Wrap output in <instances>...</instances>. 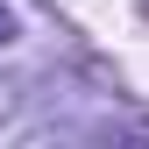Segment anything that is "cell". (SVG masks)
I'll list each match as a JSON object with an SVG mask.
<instances>
[{"instance_id":"1","label":"cell","mask_w":149,"mask_h":149,"mask_svg":"<svg viewBox=\"0 0 149 149\" xmlns=\"http://www.w3.org/2000/svg\"><path fill=\"white\" fill-rule=\"evenodd\" d=\"M50 50H57V22L36 0H0V64L22 71V64H43Z\"/></svg>"},{"instance_id":"2","label":"cell","mask_w":149,"mask_h":149,"mask_svg":"<svg viewBox=\"0 0 149 149\" xmlns=\"http://www.w3.org/2000/svg\"><path fill=\"white\" fill-rule=\"evenodd\" d=\"M14 107H22V85H14V71H7V64H0V128H7V121H14Z\"/></svg>"}]
</instances>
